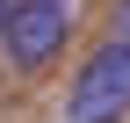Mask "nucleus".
Here are the masks:
<instances>
[{"label":"nucleus","mask_w":130,"mask_h":123,"mask_svg":"<svg viewBox=\"0 0 130 123\" xmlns=\"http://www.w3.org/2000/svg\"><path fill=\"white\" fill-rule=\"evenodd\" d=\"M123 116H130V36H101L79 58L58 123H123Z\"/></svg>","instance_id":"obj_1"},{"label":"nucleus","mask_w":130,"mask_h":123,"mask_svg":"<svg viewBox=\"0 0 130 123\" xmlns=\"http://www.w3.org/2000/svg\"><path fill=\"white\" fill-rule=\"evenodd\" d=\"M72 43V0H14L7 29H0V51L14 72H43L58 65V51Z\"/></svg>","instance_id":"obj_2"},{"label":"nucleus","mask_w":130,"mask_h":123,"mask_svg":"<svg viewBox=\"0 0 130 123\" xmlns=\"http://www.w3.org/2000/svg\"><path fill=\"white\" fill-rule=\"evenodd\" d=\"M108 36H130V0H116V29Z\"/></svg>","instance_id":"obj_3"},{"label":"nucleus","mask_w":130,"mask_h":123,"mask_svg":"<svg viewBox=\"0 0 130 123\" xmlns=\"http://www.w3.org/2000/svg\"><path fill=\"white\" fill-rule=\"evenodd\" d=\"M7 14H14V0H0V29H7Z\"/></svg>","instance_id":"obj_4"}]
</instances>
